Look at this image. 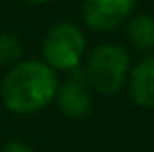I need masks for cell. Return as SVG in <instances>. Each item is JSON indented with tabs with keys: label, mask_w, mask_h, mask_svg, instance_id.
<instances>
[{
	"label": "cell",
	"mask_w": 154,
	"mask_h": 152,
	"mask_svg": "<svg viewBox=\"0 0 154 152\" xmlns=\"http://www.w3.org/2000/svg\"><path fill=\"white\" fill-rule=\"evenodd\" d=\"M127 36L135 48L152 50L154 48V19L150 15H135L129 21Z\"/></svg>",
	"instance_id": "52a82bcc"
},
{
	"label": "cell",
	"mask_w": 154,
	"mask_h": 152,
	"mask_svg": "<svg viewBox=\"0 0 154 152\" xmlns=\"http://www.w3.org/2000/svg\"><path fill=\"white\" fill-rule=\"evenodd\" d=\"M131 98L142 108H154V54L131 71Z\"/></svg>",
	"instance_id": "8992f818"
},
{
	"label": "cell",
	"mask_w": 154,
	"mask_h": 152,
	"mask_svg": "<svg viewBox=\"0 0 154 152\" xmlns=\"http://www.w3.org/2000/svg\"><path fill=\"white\" fill-rule=\"evenodd\" d=\"M0 152H33L27 144H23V142H17V140H11V142H6L2 148H0Z\"/></svg>",
	"instance_id": "9c48e42d"
},
{
	"label": "cell",
	"mask_w": 154,
	"mask_h": 152,
	"mask_svg": "<svg viewBox=\"0 0 154 152\" xmlns=\"http://www.w3.org/2000/svg\"><path fill=\"white\" fill-rule=\"evenodd\" d=\"M129 73V54L117 44H102L90 54L88 60V83L100 94L112 96L123 85Z\"/></svg>",
	"instance_id": "7a4b0ae2"
},
{
	"label": "cell",
	"mask_w": 154,
	"mask_h": 152,
	"mask_svg": "<svg viewBox=\"0 0 154 152\" xmlns=\"http://www.w3.org/2000/svg\"><path fill=\"white\" fill-rule=\"evenodd\" d=\"M27 2H31V4H44V2H50V0H27Z\"/></svg>",
	"instance_id": "30bf717a"
},
{
	"label": "cell",
	"mask_w": 154,
	"mask_h": 152,
	"mask_svg": "<svg viewBox=\"0 0 154 152\" xmlns=\"http://www.w3.org/2000/svg\"><path fill=\"white\" fill-rule=\"evenodd\" d=\"M56 102H58V108L71 119H81L90 115L92 92L88 88L85 71H79V69L71 71V77L56 88Z\"/></svg>",
	"instance_id": "5b68a950"
},
{
	"label": "cell",
	"mask_w": 154,
	"mask_h": 152,
	"mask_svg": "<svg viewBox=\"0 0 154 152\" xmlns=\"http://www.w3.org/2000/svg\"><path fill=\"white\" fill-rule=\"evenodd\" d=\"M56 88L58 79L52 67L40 60H23L6 73L0 94L11 113L31 115L50 104Z\"/></svg>",
	"instance_id": "6da1fadb"
},
{
	"label": "cell",
	"mask_w": 154,
	"mask_h": 152,
	"mask_svg": "<svg viewBox=\"0 0 154 152\" xmlns=\"http://www.w3.org/2000/svg\"><path fill=\"white\" fill-rule=\"evenodd\" d=\"M85 52V38L73 23H58L46 33L42 54L44 63L58 71H75Z\"/></svg>",
	"instance_id": "3957f363"
},
{
	"label": "cell",
	"mask_w": 154,
	"mask_h": 152,
	"mask_svg": "<svg viewBox=\"0 0 154 152\" xmlns=\"http://www.w3.org/2000/svg\"><path fill=\"white\" fill-rule=\"evenodd\" d=\"M21 56V44L8 33H0V65H8Z\"/></svg>",
	"instance_id": "ba28073f"
},
{
	"label": "cell",
	"mask_w": 154,
	"mask_h": 152,
	"mask_svg": "<svg viewBox=\"0 0 154 152\" xmlns=\"http://www.w3.org/2000/svg\"><path fill=\"white\" fill-rule=\"evenodd\" d=\"M135 0H85L83 21L94 31H112L129 19Z\"/></svg>",
	"instance_id": "277c9868"
}]
</instances>
